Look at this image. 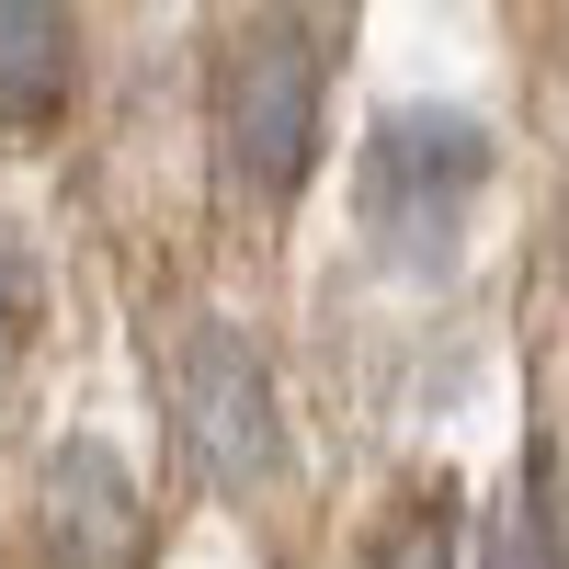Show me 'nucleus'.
Listing matches in <instances>:
<instances>
[{
    "label": "nucleus",
    "instance_id": "f257e3e1",
    "mask_svg": "<svg viewBox=\"0 0 569 569\" xmlns=\"http://www.w3.org/2000/svg\"><path fill=\"white\" fill-rule=\"evenodd\" d=\"M490 171H501L490 114H467V103H399V114H376L365 182H353L376 262H399V273H456Z\"/></svg>",
    "mask_w": 569,
    "mask_h": 569
},
{
    "label": "nucleus",
    "instance_id": "0eeeda50",
    "mask_svg": "<svg viewBox=\"0 0 569 569\" xmlns=\"http://www.w3.org/2000/svg\"><path fill=\"white\" fill-rule=\"evenodd\" d=\"M365 569H456V512H445V490H421V501H399L388 525H376Z\"/></svg>",
    "mask_w": 569,
    "mask_h": 569
},
{
    "label": "nucleus",
    "instance_id": "20e7f679",
    "mask_svg": "<svg viewBox=\"0 0 569 569\" xmlns=\"http://www.w3.org/2000/svg\"><path fill=\"white\" fill-rule=\"evenodd\" d=\"M34 547H46V569H137L149 512H137V479H126L114 445L69 433L58 456H46V479H34Z\"/></svg>",
    "mask_w": 569,
    "mask_h": 569
},
{
    "label": "nucleus",
    "instance_id": "423d86ee",
    "mask_svg": "<svg viewBox=\"0 0 569 569\" xmlns=\"http://www.w3.org/2000/svg\"><path fill=\"white\" fill-rule=\"evenodd\" d=\"M479 569H569V547H558V456L547 445L501 479L490 525H479Z\"/></svg>",
    "mask_w": 569,
    "mask_h": 569
},
{
    "label": "nucleus",
    "instance_id": "7ed1b4c3",
    "mask_svg": "<svg viewBox=\"0 0 569 569\" xmlns=\"http://www.w3.org/2000/svg\"><path fill=\"white\" fill-rule=\"evenodd\" d=\"M171 421H182V456H194L217 490L284 479V410H273L262 342L240 319H182L171 330Z\"/></svg>",
    "mask_w": 569,
    "mask_h": 569
},
{
    "label": "nucleus",
    "instance_id": "f03ea898",
    "mask_svg": "<svg viewBox=\"0 0 569 569\" xmlns=\"http://www.w3.org/2000/svg\"><path fill=\"white\" fill-rule=\"evenodd\" d=\"M217 149L251 194H297L319 160V34L297 12H262L217 58Z\"/></svg>",
    "mask_w": 569,
    "mask_h": 569
},
{
    "label": "nucleus",
    "instance_id": "39448f33",
    "mask_svg": "<svg viewBox=\"0 0 569 569\" xmlns=\"http://www.w3.org/2000/svg\"><path fill=\"white\" fill-rule=\"evenodd\" d=\"M80 91V23L69 0H0V126L46 137Z\"/></svg>",
    "mask_w": 569,
    "mask_h": 569
},
{
    "label": "nucleus",
    "instance_id": "6e6552de",
    "mask_svg": "<svg viewBox=\"0 0 569 569\" xmlns=\"http://www.w3.org/2000/svg\"><path fill=\"white\" fill-rule=\"evenodd\" d=\"M34 319H46V262H34V240H23V228L0 217V365H23Z\"/></svg>",
    "mask_w": 569,
    "mask_h": 569
}]
</instances>
